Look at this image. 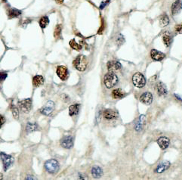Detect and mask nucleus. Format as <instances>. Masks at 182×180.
<instances>
[{
    "label": "nucleus",
    "mask_w": 182,
    "mask_h": 180,
    "mask_svg": "<svg viewBox=\"0 0 182 180\" xmlns=\"http://www.w3.org/2000/svg\"><path fill=\"white\" fill-rule=\"evenodd\" d=\"M73 64L76 70L80 71H85L88 66V60L85 55H79L75 58Z\"/></svg>",
    "instance_id": "f257e3e1"
},
{
    "label": "nucleus",
    "mask_w": 182,
    "mask_h": 180,
    "mask_svg": "<svg viewBox=\"0 0 182 180\" xmlns=\"http://www.w3.org/2000/svg\"><path fill=\"white\" fill-rule=\"evenodd\" d=\"M0 158L3 164L4 171H7L8 169L12 166L14 162V159L12 156L6 154L4 152H0Z\"/></svg>",
    "instance_id": "f03ea898"
},
{
    "label": "nucleus",
    "mask_w": 182,
    "mask_h": 180,
    "mask_svg": "<svg viewBox=\"0 0 182 180\" xmlns=\"http://www.w3.org/2000/svg\"><path fill=\"white\" fill-rule=\"evenodd\" d=\"M104 81H105V84L107 88L110 89L116 86L117 83H118V77L115 74L110 72L105 75Z\"/></svg>",
    "instance_id": "7ed1b4c3"
},
{
    "label": "nucleus",
    "mask_w": 182,
    "mask_h": 180,
    "mask_svg": "<svg viewBox=\"0 0 182 180\" xmlns=\"http://www.w3.org/2000/svg\"><path fill=\"white\" fill-rule=\"evenodd\" d=\"M45 167L47 172L53 174V173H55L58 171L59 168H60V165H59V163L56 160L50 159V160L46 161V163L45 164Z\"/></svg>",
    "instance_id": "20e7f679"
},
{
    "label": "nucleus",
    "mask_w": 182,
    "mask_h": 180,
    "mask_svg": "<svg viewBox=\"0 0 182 180\" xmlns=\"http://www.w3.org/2000/svg\"><path fill=\"white\" fill-rule=\"evenodd\" d=\"M132 83L134 86L138 88H143L146 84V79L143 74L141 73H136L132 76Z\"/></svg>",
    "instance_id": "39448f33"
},
{
    "label": "nucleus",
    "mask_w": 182,
    "mask_h": 180,
    "mask_svg": "<svg viewBox=\"0 0 182 180\" xmlns=\"http://www.w3.org/2000/svg\"><path fill=\"white\" fill-rule=\"evenodd\" d=\"M18 105H19L20 109L21 110L23 113H29L32 108V99H27L20 101L18 102Z\"/></svg>",
    "instance_id": "423d86ee"
},
{
    "label": "nucleus",
    "mask_w": 182,
    "mask_h": 180,
    "mask_svg": "<svg viewBox=\"0 0 182 180\" xmlns=\"http://www.w3.org/2000/svg\"><path fill=\"white\" fill-rule=\"evenodd\" d=\"M54 108H55V103L52 101H49L47 102V104L43 107L40 109V112L42 114L45 115V116H48L51 114V112L53 111Z\"/></svg>",
    "instance_id": "0eeeda50"
},
{
    "label": "nucleus",
    "mask_w": 182,
    "mask_h": 180,
    "mask_svg": "<svg viewBox=\"0 0 182 180\" xmlns=\"http://www.w3.org/2000/svg\"><path fill=\"white\" fill-rule=\"evenodd\" d=\"M57 74L58 76H59L61 80H66V79L68 78L69 76V72H68V70L66 67L64 66H58V68H57Z\"/></svg>",
    "instance_id": "6e6552de"
},
{
    "label": "nucleus",
    "mask_w": 182,
    "mask_h": 180,
    "mask_svg": "<svg viewBox=\"0 0 182 180\" xmlns=\"http://www.w3.org/2000/svg\"><path fill=\"white\" fill-rule=\"evenodd\" d=\"M60 145L66 149H70L73 146V139L72 136H67L64 137L60 141Z\"/></svg>",
    "instance_id": "1a4fd4ad"
},
{
    "label": "nucleus",
    "mask_w": 182,
    "mask_h": 180,
    "mask_svg": "<svg viewBox=\"0 0 182 180\" xmlns=\"http://www.w3.org/2000/svg\"><path fill=\"white\" fill-rule=\"evenodd\" d=\"M21 10L14 9V8H9L7 10V15L9 19H13V18H18L19 16L21 15Z\"/></svg>",
    "instance_id": "9d476101"
},
{
    "label": "nucleus",
    "mask_w": 182,
    "mask_h": 180,
    "mask_svg": "<svg viewBox=\"0 0 182 180\" xmlns=\"http://www.w3.org/2000/svg\"><path fill=\"white\" fill-rule=\"evenodd\" d=\"M182 10V0H176L171 7V14L173 15L178 14L181 12V11Z\"/></svg>",
    "instance_id": "9b49d317"
},
{
    "label": "nucleus",
    "mask_w": 182,
    "mask_h": 180,
    "mask_svg": "<svg viewBox=\"0 0 182 180\" xmlns=\"http://www.w3.org/2000/svg\"><path fill=\"white\" fill-rule=\"evenodd\" d=\"M107 67L109 71H115L122 68V64L117 61H110L107 64Z\"/></svg>",
    "instance_id": "f8f14e48"
},
{
    "label": "nucleus",
    "mask_w": 182,
    "mask_h": 180,
    "mask_svg": "<svg viewBox=\"0 0 182 180\" xmlns=\"http://www.w3.org/2000/svg\"><path fill=\"white\" fill-rule=\"evenodd\" d=\"M150 56L151 58L155 61H160L163 60L166 58V55L162 51H159L156 49H152L150 51Z\"/></svg>",
    "instance_id": "ddd939ff"
},
{
    "label": "nucleus",
    "mask_w": 182,
    "mask_h": 180,
    "mask_svg": "<svg viewBox=\"0 0 182 180\" xmlns=\"http://www.w3.org/2000/svg\"><path fill=\"white\" fill-rule=\"evenodd\" d=\"M103 116L107 120H113L118 116V114L111 109H107L103 111Z\"/></svg>",
    "instance_id": "4468645a"
},
{
    "label": "nucleus",
    "mask_w": 182,
    "mask_h": 180,
    "mask_svg": "<svg viewBox=\"0 0 182 180\" xmlns=\"http://www.w3.org/2000/svg\"><path fill=\"white\" fill-rule=\"evenodd\" d=\"M140 101L145 104H150L153 101V95L150 92H144L140 97Z\"/></svg>",
    "instance_id": "2eb2a0df"
},
{
    "label": "nucleus",
    "mask_w": 182,
    "mask_h": 180,
    "mask_svg": "<svg viewBox=\"0 0 182 180\" xmlns=\"http://www.w3.org/2000/svg\"><path fill=\"white\" fill-rule=\"evenodd\" d=\"M169 166L170 162H168V161H163V162L160 163V164L156 166V168L155 169V172L158 173H162L164 171H166V169H168Z\"/></svg>",
    "instance_id": "dca6fc26"
},
{
    "label": "nucleus",
    "mask_w": 182,
    "mask_h": 180,
    "mask_svg": "<svg viewBox=\"0 0 182 180\" xmlns=\"http://www.w3.org/2000/svg\"><path fill=\"white\" fill-rule=\"evenodd\" d=\"M157 143H158V145H159V146L160 147L161 149L164 150V149H166V148L169 146L170 141L168 138L160 137L159 139L157 140Z\"/></svg>",
    "instance_id": "f3484780"
},
{
    "label": "nucleus",
    "mask_w": 182,
    "mask_h": 180,
    "mask_svg": "<svg viewBox=\"0 0 182 180\" xmlns=\"http://www.w3.org/2000/svg\"><path fill=\"white\" fill-rule=\"evenodd\" d=\"M44 77L41 75H36L33 78V84L35 87H39L44 84Z\"/></svg>",
    "instance_id": "a211bd4d"
},
{
    "label": "nucleus",
    "mask_w": 182,
    "mask_h": 180,
    "mask_svg": "<svg viewBox=\"0 0 182 180\" xmlns=\"http://www.w3.org/2000/svg\"><path fill=\"white\" fill-rule=\"evenodd\" d=\"M156 90L159 95H166L167 94V88H166V85L163 83L162 82H159L156 85Z\"/></svg>",
    "instance_id": "6ab92c4d"
},
{
    "label": "nucleus",
    "mask_w": 182,
    "mask_h": 180,
    "mask_svg": "<svg viewBox=\"0 0 182 180\" xmlns=\"http://www.w3.org/2000/svg\"><path fill=\"white\" fill-rule=\"evenodd\" d=\"M80 104H75L70 106L69 108L70 116H74V115L77 114L79 113V111H80Z\"/></svg>",
    "instance_id": "aec40b11"
},
{
    "label": "nucleus",
    "mask_w": 182,
    "mask_h": 180,
    "mask_svg": "<svg viewBox=\"0 0 182 180\" xmlns=\"http://www.w3.org/2000/svg\"><path fill=\"white\" fill-rule=\"evenodd\" d=\"M92 174L95 178H99L103 174L102 169H101V167H99V166H94V167L92 169Z\"/></svg>",
    "instance_id": "412c9836"
},
{
    "label": "nucleus",
    "mask_w": 182,
    "mask_h": 180,
    "mask_svg": "<svg viewBox=\"0 0 182 180\" xmlns=\"http://www.w3.org/2000/svg\"><path fill=\"white\" fill-rule=\"evenodd\" d=\"M169 24V18L168 16L166 14H163L159 18V24L162 27H165V26H168Z\"/></svg>",
    "instance_id": "4be33fe9"
},
{
    "label": "nucleus",
    "mask_w": 182,
    "mask_h": 180,
    "mask_svg": "<svg viewBox=\"0 0 182 180\" xmlns=\"http://www.w3.org/2000/svg\"><path fill=\"white\" fill-rule=\"evenodd\" d=\"M125 95H126V94L121 89H114L112 92V96L114 99H122Z\"/></svg>",
    "instance_id": "5701e85b"
},
{
    "label": "nucleus",
    "mask_w": 182,
    "mask_h": 180,
    "mask_svg": "<svg viewBox=\"0 0 182 180\" xmlns=\"http://www.w3.org/2000/svg\"><path fill=\"white\" fill-rule=\"evenodd\" d=\"M48 24H49V19H48V16H43V17L39 19V24L43 30H44L46 26H48Z\"/></svg>",
    "instance_id": "b1692460"
},
{
    "label": "nucleus",
    "mask_w": 182,
    "mask_h": 180,
    "mask_svg": "<svg viewBox=\"0 0 182 180\" xmlns=\"http://www.w3.org/2000/svg\"><path fill=\"white\" fill-rule=\"evenodd\" d=\"M163 41L165 46L168 47L171 45V42H172V36L168 33H166L163 36Z\"/></svg>",
    "instance_id": "393cba45"
},
{
    "label": "nucleus",
    "mask_w": 182,
    "mask_h": 180,
    "mask_svg": "<svg viewBox=\"0 0 182 180\" xmlns=\"http://www.w3.org/2000/svg\"><path fill=\"white\" fill-rule=\"evenodd\" d=\"M39 129V126L36 123H28L26 126V131L27 132L30 133V132H34V131H36Z\"/></svg>",
    "instance_id": "a878e982"
},
{
    "label": "nucleus",
    "mask_w": 182,
    "mask_h": 180,
    "mask_svg": "<svg viewBox=\"0 0 182 180\" xmlns=\"http://www.w3.org/2000/svg\"><path fill=\"white\" fill-rule=\"evenodd\" d=\"M69 44H70V47L72 48L73 49L76 50V51H80V50L82 49V46H81V45L79 44V43H77V42H76V40H75L74 39H71V40L70 41Z\"/></svg>",
    "instance_id": "bb28decb"
},
{
    "label": "nucleus",
    "mask_w": 182,
    "mask_h": 180,
    "mask_svg": "<svg viewBox=\"0 0 182 180\" xmlns=\"http://www.w3.org/2000/svg\"><path fill=\"white\" fill-rule=\"evenodd\" d=\"M61 31H62L61 26H60V24H58L56 26V27H55V32H54V36H55V39H59V38H60Z\"/></svg>",
    "instance_id": "cd10ccee"
},
{
    "label": "nucleus",
    "mask_w": 182,
    "mask_h": 180,
    "mask_svg": "<svg viewBox=\"0 0 182 180\" xmlns=\"http://www.w3.org/2000/svg\"><path fill=\"white\" fill-rule=\"evenodd\" d=\"M144 120H145L144 116V115H141V117L139 118V121H138L136 126H135V129H136L137 130H140V129H141V127H142V126H143L144 121Z\"/></svg>",
    "instance_id": "c85d7f7f"
},
{
    "label": "nucleus",
    "mask_w": 182,
    "mask_h": 180,
    "mask_svg": "<svg viewBox=\"0 0 182 180\" xmlns=\"http://www.w3.org/2000/svg\"><path fill=\"white\" fill-rule=\"evenodd\" d=\"M11 112H12V114H13V116H14V118L15 119L19 118V111H18V108L12 104L11 107Z\"/></svg>",
    "instance_id": "c756f323"
},
{
    "label": "nucleus",
    "mask_w": 182,
    "mask_h": 180,
    "mask_svg": "<svg viewBox=\"0 0 182 180\" xmlns=\"http://www.w3.org/2000/svg\"><path fill=\"white\" fill-rule=\"evenodd\" d=\"M116 42L118 44V46H122L125 42V38H124L122 34H119L118 36H117V39H116Z\"/></svg>",
    "instance_id": "7c9ffc66"
},
{
    "label": "nucleus",
    "mask_w": 182,
    "mask_h": 180,
    "mask_svg": "<svg viewBox=\"0 0 182 180\" xmlns=\"http://www.w3.org/2000/svg\"><path fill=\"white\" fill-rule=\"evenodd\" d=\"M32 22V20L29 19V18H23L21 21V25L23 27H26L29 24H30Z\"/></svg>",
    "instance_id": "2f4dec72"
},
{
    "label": "nucleus",
    "mask_w": 182,
    "mask_h": 180,
    "mask_svg": "<svg viewBox=\"0 0 182 180\" xmlns=\"http://www.w3.org/2000/svg\"><path fill=\"white\" fill-rule=\"evenodd\" d=\"M175 31H176V33L181 34H182V23L176 25V26H175Z\"/></svg>",
    "instance_id": "473e14b6"
},
{
    "label": "nucleus",
    "mask_w": 182,
    "mask_h": 180,
    "mask_svg": "<svg viewBox=\"0 0 182 180\" xmlns=\"http://www.w3.org/2000/svg\"><path fill=\"white\" fill-rule=\"evenodd\" d=\"M8 74L6 73L0 72V82H3L7 78Z\"/></svg>",
    "instance_id": "72a5a7b5"
},
{
    "label": "nucleus",
    "mask_w": 182,
    "mask_h": 180,
    "mask_svg": "<svg viewBox=\"0 0 182 180\" xmlns=\"http://www.w3.org/2000/svg\"><path fill=\"white\" fill-rule=\"evenodd\" d=\"M110 2V0H106V1H104V2H101V5H100V9H104L107 5L109 4V2Z\"/></svg>",
    "instance_id": "f704fd0d"
},
{
    "label": "nucleus",
    "mask_w": 182,
    "mask_h": 180,
    "mask_svg": "<svg viewBox=\"0 0 182 180\" xmlns=\"http://www.w3.org/2000/svg\"><path fill=\"white\" fill-rule=\"evenodd\" d=\"M6 123V118L3 115H0V129L2 128V126Z\"/></svg>",
    "instance_id": "c9c22d12"
},
{
    "label": "nucleus",
    "mask_w": 182,
    "mask_h": 180,
    "mask_svg": "<svg viewBox=\"0 0 182 180\" xmlns=\"http://www.w3.org/2000/svg\"><path fill=\"white\" fill-rule=\"evenodd\" d=\"M55 1H56V2L58 4H59V5H61V4L64 3V0H55Z\"/></svg>",
    "instance_id": "e433bc0d"
},
{
    "label": "nucleus",
    "mask_w": 182,
    "mask_h": 180,
    "mask_svg": "<svg viewBox=\"0 0 182 180\" xmlns=\"http://www.w3.org/2000/svg\"><path fill=\"white\" fill-rule=\"evenodd\" d=\"M2 178H3V175L2 173H0V179H2Z\"/></svg>",
    "instance_id": "4c0bfd02"
},
{
    "label": "nucleus",
    "mask_w": 182,
    "mask_h": 180,
    "mask_svg": "<svg viewBox=\"0 0 182 180\" xmlns=\"http://www.w3.org/2000/svg\"><path fill=\"white\" fill-rule=\"evenodd\" d=\"M6 1H7V0H2V2H6Z\"/></svg>",
    "instance_id": "58836bf2"
}]
</instances>
